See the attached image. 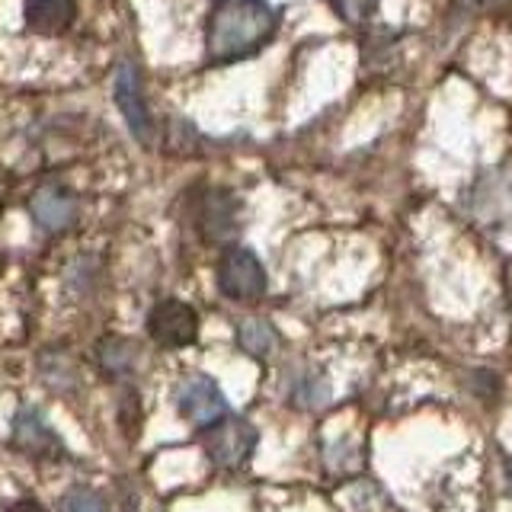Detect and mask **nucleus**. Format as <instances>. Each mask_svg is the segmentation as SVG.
I'll list each match as a JSON object with an SVG mask.
<instances>
[{
	"label": "nucleus",
	"mask_w": 512,
	"mask_h": 512,
	"mask_svg": "<svg viewBox=\"0 0 512 512\" xmlns=\"http://www.w3.org/2000/svg\"><path fill=\"white\" fill-rule=\"evenodd\" d=\"M135 359H138V349L122 340V336H109L100 346H96V362L106 375L112 378H128L135 372Z\"/></svg>",
	"instance_id": "ddd939ff"
},
{
	"label": "nucleus",
	"mask_w": 512,
	"mask_h": 512,
	"mask_svg": "<svg viewBox=\"0 0 512 512\" xmlns=\"http://www.w3.org/2000/svg\"><path fill=\"white\" fill-rule=\"evenodd\" d=\"M77 0H23V23L36 36H61L74 23Z\"/></svg>",
	"instance_id": "9d476101"
},
{
	"label": "nucleus",
	"mask_w": 512,
	"mask_h": 512,
	"mask_svg": "<svg viewBox=\"0 0 512 512\" xmlns=\"http://www.w3.org/2000/svg\"><path fill=\"white\" fill-rule=\"evenodd\" d=\"M333 7L346 23H365L378 10V0H333Z\"/></svg>",
	"instance_id": "f3484780"
},
{
	"label": "nucleus",
	"mask_w": 512,
	"mask_h": 512,
	"mask_svg": "<svg viewBox=\"0 0 512 512\" xmlns=\"http://www.w3.org/2000/svg\"><path fill=\"white\" fill-rule=\"evenodd\" d=\"M202 445L218 468H244L256 448V429L244 416H224L221 423L205 429Z\"/></svg>",
	"instance_id": "f03ea898"
},
{
	"label": "nucleus",
	"mask_w": 512,
	"mask_h": 512,
	"mask_svg": "<svg viewBox=\"0 0 512 512\" xmlns=\"http://www.w3.org/2000/svg\"><path fill=\"white\" fill-rule=\"evenodd\" d=\"M468 208L484 221H500L512 215V176L506 170H490L471 186Z\"/></svg>",
	"instance_id": "1a4fd4ad"
},
{
	"label": "nucleus",
	"mask_w": 512,
	"mask_h": 512,
	"mask_svg": "<svg viewBox=\"0 0 512 512\" xmlns=\"http://www.w3.org/2000/svg\"><path fill=\"white\" fill-rule=\"evenodd\" d=\"M199 221L202 231L212 240H224L228 234H234L237 228V199L228 196V192H208L199 205Z\"/></svg>",
	"instance_id": "9b49d317"
},
{
	"label": "nucleus",
	"mask_w": 512,
	"mask_h": 512,
	"mask_svg": "<svg viewBox=\"0 0 512 512\" xmlns=\"http://www.w3.org/2000/svg\"><path fill=\"white\" fill-rule=\"evenodd\" d=\"M61 512H106L103 496L87 487H74L71 493H64Z\"/></svg>",
	"instance_id": "dca6fc26"
},
{
	"label": "nucleus",
	"mask_w": 512,
	"mask_h": 512,
	"mask_svg": "<svg viewBox=\"0 0 512 512\" xmlns=\"http://www.w3.org/2000/svg\"><path fill=\"white\" fill-rule=\"evenodd\" d=\"M13 442L32 458H61L64 445L36 407H23L13 420Z\"/></svg>",
	"instance_id": "6e6552de"
},
{
	"label": "nucleus",
	"mask_w": 512,
	"mask_h": 512,
	"mask_svg": "<svg viewBox=\"0 0 512 512\" xmlns=\"http://www.w3.org/2000/svg\"><path fill=\"white\" fill-rule=\"evenodd\" d=\"M42 375L45 381L52 384V388H61V391H68L71 384L77 381V372H74V365L71 362H64L61 359V352H52V359H42Z\"/></svg>",
	"instance_id": "2eb2a0df"
},
{
	"label": "nucleus",
	"mask_w": 512,
	"mask_h": 512,
	"mask_svg": "<svg viewBox=\"0 0 512 512\" xmlns=\"http://www.w3.org/2000/svg\"><path fill=\"white\" fill-rule=\"evenodd\" d=\"M112 93H116V106L122 112V119L128 122V128H132V135L148 144L151 135H154V122H151V109L148 103H144V90H141V77H138V68L132 61H122L119 71H116V87H112Z\"/></svg>",
	"instance_id": "423d86ee"
},
{
	"label": "nucleus",
	"mask_w": 512,
	"mask_h": 512,
	"mask_svg": "<svg viewBox=\"0 0 512 512\" xmlns=\"http://www.w3.org/2000/svg\"><path fill=\"white\" fill-rule=\"evenodd\" d=\"M29 215L48 234L68 231L71 224L77 221V199L71 196L68 189H61L55 183H45V186H39L36 192H32Z\"/></svg>",
	"instance_id": "0eeeda50"
},
{
	"label": "nucleus",
	"mask_w": 512,
	"mask_h": 512,
	"mask_svg": "<svg viewBox=\"0 0 512 512\" xmlns=\"http://www.w3.org/2000/svg\"><path fill=\"white\" fill-rule=\"evenodd\" d=\"M276 23L266 0H221L208 16V55L215 61L247 58L272 39Z\"/></svg>",
	"instance_id": "f257e3e1"
},
{
	"label": "nucleus",
	"mask_w": 512,
	"mask_h": 512,
	"mask_svg": "<svg viewBox=\"0 0 512 512\" xmlns=\"http://www.w3.org/2000/svg\"><path fill=\"white\" fill-rule=\"evenodd\" d=\"M509 487H512V461H509Z\"/></svg>",
	"instance_id": "aec40b11"
},
{
	"label": "nucleus",
	"mask_w": 512,
	"mask_h": 512,
	"mask_svg": "<svg viewBox=\"0 0 512 512\" xmlns=\"http://www.w3.org/2000/svg\"><path fill=\"white\" fill-rule=\"evenodd\" d=\"M176 407L189 423L208 429L228 416V397L208 375H189L176 388Z\"/></svg>",
	"instance_id": "39448f33"
},
{
	"label": "nucleus",
	"mask_w": 512,
	"mask_h": 512,
	"mask_svg": "<svg viewBox=\"0 0 512 512\" xmlns=\"http://www.w3.org/2000/svg\"><path fill=\"white\" fill-rule=\"evenodd\" d=\"M237 343L247 356L269 359L279 346V330L263 317H247V320H240V327H237Z\"/></svg>",
	"instance_id": "f8f14e48"
},
{
	"label": "nucleus",
	"mask_w": 512,
	"mask_h": 512,
	"mask_svg": "<svg viewBox=\"0 0 512 512\" xmlns=\"http://www.w3.org/2000/svg\"><path fill=\"white\" fill-rule=\"evenodd\" d=\"M266 269L260 256L244 247H231L218 263V288L234 301H256L266 295Z\"/></svg>",
	"instance_id": "7ed1b4c3"
},
{
	"label": "nucleus",
	"mask_w": 512,
	"mask_h": 512,
	"mask_svg": "<svg viewBox=\"0 0 512 512\" xmlns=\"http://www.w3.org/2000/svg\"><path fill=\"white\" fill-rule=\"evenodd\" d=\"M288 400L301 410H320L330 400V384L320 372H301L292 381V391H288Z\"/></svg>",
	"instance_id": "4468645a"
},
{
	"label": "nucleus",
	"mask_w": 512,
	"mask_h": 512,
	"mask_svg": "<svg viewBox=\"0 0 512 512\" xmlns=\"http://www.w3.org/2000/svg\"><path fill=\"white\" fill-rule=\"evenodd\" d=\"M464 4H471V7H474V4H484V0H464Z\"/></svg>",
	"instance_id": "6ab92c4d"
},
{
	"label": "nucleus",
	"mask_w": 512,
	"mask_h": 512,
	"mask_svg": "<svg viewBox=\"0 0 512 512\" xmlns=\"http://www.w3.org/2000/svg\"><path fill=\"white\" fill-rule=\"evenodd\" d=\"M10 512H45L36 500H23V503H16V506H10Z\"/></svg>",
	"instance_id": "a211bd4d"
},
{
	"label": "nucleus",
	"mask_w": 512,
	"mask_h": 512,
	"mask_svg": "<svg viewBox=\"0 0 512 512\" xmlns=\"http://www.w3.org/2000/svg\"><path fill=\"white\" fill-rule=\"evenodd\" d=\"M148 333L157 346L164 349H183L192 346L199 336V314L186 301L167 298L151 308L148 314Z\"/></svg>",
	"instance_id": "20e7f679"
}]
</instances>
